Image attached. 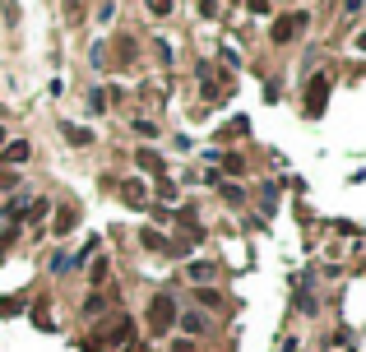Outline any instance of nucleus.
<instances>
[{"mask_svg": "<svg viewBox=\"0 0 366 352\" xmlns=\"http://www.w3.org/2000/svg\"><path fill=\"white\" fill-rule=\"evenodd\" d=\"M172 324H176V302H172V297H153V306H149V329H153V334H167Z\"/></svg>", "mask_w": 366, "mask_h": 352, "instance_id": "nucleus-1", "label": "nucleus"}, {"mask_svg": "<svg viewBox=\"0 0 366 352\" xmlns=\"http://www.w3.org/2000/svg\"><path fill=\"white\" fill-rule=\"evenodd\" d=\"M324 98H329V79H324V75H315V79H311V98H306V111H311V116H320Z\"/></svg>", "mask_w": 366, "mask_h": 352, "instance_id": "nucleus-2", "label": "nucleus"}, {"mask_svg": "<svg viewBox=\"0 0 366 352\" xmlns=\"http://www.w3.org/2000/svg\"><path fill=\"white\" fill-rule=\"evenodd\" d=\"M306 28V15H292V19H278L274 24V42H288V37H297V33Z\"/></svg>", "mask_w": 366, "mask_h": 352, "instance_id": "nucleus-3", "label": "nucleus"}, {"mask_svg": "<svg viewBox=\"0 0 366 352\" xmlns=\"http://www.w3.org/2000/svg\"><path fill=\"white\" fill-rule=\"evenodd\" d=\"M130 334H135V324H130V320H116V324H111V334H107V348H125V343H130Z\"/></svg>", "mask_w": 366, "mask_h": 352, "instance_id": "nucleus-4", "label": "nucleus"}, {"mask_svg": "<svg viewBox=\"0 0 366 352\" xmlns=\"http://www.w3.org/2000/svg\"><path fill=\"white\" fill-rule=\"evenodd\" d=\"M28 139H19V144H10V149H5V154H0V163H28Z\"/></svg>", "mask_w": 366, "mask_h": 352, "instance_id": "nucleus-5", "label": "nucleus"}, {"mask_svg": "<svg viewBox=\"0 0 366 352\" xmlns=\"http://www.w3.org/2000/svg\"><path fill=\"white\" fill-rule=\"evenodd\" d=\"M181 329H185V334H204V329H209V315L190 311V315H181Z\"/></svg>", "mask_w": 366, "mask_h": 352, "instance_id": "nucleus-6", "label": "nucleus"}, {"mask_svg": "<svg viewBox=\"0 0 366 352\" xmlns=\"http://www.w3.org/2000/svg\"><path fill=\"white\" fill-rule=\"evenodd\" d=\"M135 163H139L144 172H163V158L153 154V149H139V154H135Z\"/></svg>", "mask_w": 366, "mask_h": 352, "instance_id": "nucleus-7", "label": "nucleus"}, {"mask_svg": "<svg viewBox=\"0 0 366 352\" xmlns=\"http://www.w3.org/2000/svg\"><path fill=\"white\" fill-rule=\"evenodd\" d=\"M61 130H65V139H70V144H93V135L84 130V125H70V121H65Z\"/></svg>", "mask_w": 366, "mask_h": 352, "instance_id": "nucleus-8", "label": "nucleus"}, {"mask_svg": "<svg viewBox=\"0 0 366 352\" xmlns=\"http://www.w3.org/2000/svg\"><path fill=\"white\" fill-rule=\"evenodd\" d=\"M190 278H195V283H209V278H214V264L209 260H190Z\"/></svg>", "mask_w": 366, "mask_h": 352, "instance_id": "nucleus-9", "label": "nucleus"}, {"mask_svg": "<svg viewBox=\"0 0 366 352\" xmlns=\"http://www.w3.org/2000/svg\"><path fill=\"white\" fill-rule=\"evenodd\" d=\"M51 232H61V237H65V232H75V209H61V214H56V228H51Z\"/></svg>", "mask_w": 366, "mask_h": 352, "instance_id": "nucleus-10", "label": "nucleus"}, {"mask_svg": "<svg viewBox=\"0 0 366 352\" xmlns=\"http://www.w3.org/2000/svg\"><path fill=\"white\" fill-rule=\"evenodd\" d=\"M121 190H125V199H130V204H144V185H139V181H125Z\"/></svg>", "mask_w": 366, "mask_h": 352, "instance_id": "nucleus-11", "label": "nucleus"}, {"mask_svg": "<svg viewBox=\"0 0 366 352\" xmlns=\"http://www.w3.org/2000/svg\"><path fill=\"white\" fill-rule=\"evenodd\" d=\"M139 241L149 246V250H163V246H167V241H163V237H158V232H139Z\"/></svg>", "mask_w": 366, "mask_h": 352, "instance_id": "nucleus-12", "label": "nucleus"}, {"mask_svg": "<svg viewBox=\"0 0 366 352\" xmlns=\"http://www.w3.org/2000/svg\"><path fill=\"white\" fill-rule=\"evenodd\" d=\"M15 181H19L15 172H0V190H15Z\"/></svg>", "mask_w": 366, "mask_h": 352, "instance_id": "nucleus-13", "label": "nucleus"}, {"mask_svg": "<svg viewBox=\"0 0 366 352\" xmlns=\"http://www.w3.org/2000/svg\"><path fill=\"white\" fill-rule=\"evenodd\" d=\"M246 5H250V15H264V10H269V0H246Z\"/></svg>", "mask_w": 366, "mask_h": 352, "instance_id": "nucleus-14", "label": "nucleus"}, {"mask_svg": "<svg viewBox=\"0 0 366 352\" xmlns=\"http://www.w3.org/2000/svg\"><path fill=\"white\" fill-rule=\"evenodd\" d=\"M352 46H357V51H366V28L357 33V42H352Z\"/></svg>", "mask_w": 366, "mask_h": 352, "instance_id": "nucleus-15", "label": "nucleus"}, {"mask_svg": "<svg viewBox=\"0 0 366 352\" xmlns=\"http://www.w3.org/2000/svg\"><path fill=\"white\" fill-rule=\"evenodd\" d=\"M0 144H5V130H0Z\"/></svg>", "mask_w": 366, "mask_h": 352, "instance_id": "nucleus-16", "label": "nucleus"}]
</instances>
